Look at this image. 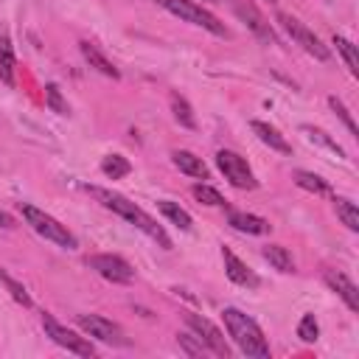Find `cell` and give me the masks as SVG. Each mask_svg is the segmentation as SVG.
Instances as JSON below:
<instances>
[{"mask_svg":"<svg viewBox=\"0 0 359 359\" xmlns=\"http://www.w3.org/2000/svg\"><path fill=\"white\" fill-rule=\"evenodd\" d=\"M177 345H180L188 356H210V348H208L199 337H194V334H177Z\"/></svg>","mask_w":359,"mask_h":359,"instance_id":"484cf974","label":"cell"},{"mask_svg":"<svg viewBox=\"0 0 359 359\" xmlns=\"http://www.w3.org/2000/svg\"><path fill=\"white\" fill-rule=\"evenodd\" d=\"M208 3H213V0H208Z\"/></svg>","mask_w":359,"mask_h":359,"instance_id":"836d02e7","label":"cell"},{"mask_svg":"<svg viewBox=\"0 0 359 359\" xmlns=\"http://www.w3.org/2000/svg\"><path fill=\"white\" fill-rule=\"evenodd\" d=\"M42 328H45V334L59 345V348H65V351H70V353H76V356H95V348H93V342H87L84 337H79L76 331H70V328H65L53 314H42Z\"/></svg>","mask_w":359,"mask_h":359,"instance_id":"52a82bcc","label":"cell"},{"mask_svg":"<svg viewBox=\"0 0 359 359\" xmlns=\"http://www.w3.org/2000/svg\"><path fill=\"white\" fill-rule=\"evenodd\" d=\"M230 8L236 11V17L261 39V42H275V31L269 28V22L264 20V14L250 3V0H227Z\"/></svg>","mask_w":359,"mask_h":359,"instance_id":"30bf717a","label":"cell"},{"mask_svg":"<svg viewBox=\"0 0 359 359\" xmlns=\"http://www.w3.org/2000/svg\"><path fill=\"white\" fill-rule=\"evenodd\" d=\"M14 67H17V59H14L11 39L0 36V81L6 87H14Z\"/></svg>","mask_w":359,"mask_h":359,"instance_id":"ac0fdd59","label":"cell"},{"mask_svg":"<svg viewBox=\"0 0 359 359\" xmlns=\"http://www.w3.org/2000/svg\"><path fill=\"white\" fill-rule=\"evenodd\" d=\"M79 50H81V56L87 59V65L95 67L101 76H107V79H121V70H118V67L98 50V45H93V42L84 39V42H79Z\"/></svg>","mask_w":359,"mask_h":359,"instance_id":"9a60e30c","label":"cell"},{"mask_svg":"<svg viewBox=\"0 0 359 359\" xmlns=\"http://www.w3.org/2000/svg\"><path fill=\"white\" fill-rule=\"evenodd\" d=\"M157 208H160V213H163L171 224H177L180 230H191L194 219H191V213H188V210H182L177 202H171V199H160V202H157Z\"/></svg>","mask_w":359,"mask_h":359,"instance_id":"d6986e66","label":"cell"},{"mask_svg":"<svg viewBox=\"0 0 359 359\" xmlns=\"http://www.w3.org/2000/svg\"><path fill=\"white\" fill-rule=\"evenodd\" d=\"M87 194H93L107 210H112V213H118L121 219H126L129 224H135L140 233H146L151 241H157L163 250H171V238H168V233L163 230V224H157V219H151L143 208H137L132 199H126L123 194H115V191H109V188H98V185H87Z\"/></svg>","mask_w":359,"mask_h":359,"instance_id":"6da1fadb","label":"cell"},{"mask_svg":"<svg viewBox=\"0 0 359 359\" xmlns=\"http://www.w3.org/2000/svg\"><path fill=\"white\" fill-rule=\"evenodd\" d=\"M294 182H297L300 188L311 191V194H331V185H328L323 177L311 174V171H294Z\"/></svg>","mask_w":359,"mask_h":359,"instance_id":"d4e9b609","label":"cell"},{"mask_svg":"<svg viewBox=\"0 0 359 359\" xmlns=\"http://www.w3.org/2000/svg\"><path fill=\"white\" fill-rule=\"evenodd\" d=\"M171 160H174V165L182 171V174H188V177H196V180H208V165L202 163V157H196L194 151H185V149H177L174 154H171Z\"/></svg>","mask_w":359,"mask_h":359,"instance_id":"e0dca14e","label":"cell"},{"mask_svg":"<svg viewBox=\"0 0 359 359\" xmlns=\"http://www.w3.org/2000/svg\"><path fill=\"white\" fill-rule=\"evenodd\" d=\"M216 165L219 171L224 174V180L233 185V188H241V191H252L258 188V180L252 174V168L247 165V160L230 149H219L216 151Z\"/></svg>","mask_w":359,"mask_h":359,"instance_id":"8992f818","label":"cell"},{"mask_svg":"<svg viewBox=\"0 0 359 359\" xmlns=\"http://www.w3.org/2000/svg\"><path fill=\"white\" fill-rule=\"evenodd\" d=\"M334 210H337V216L342 219V224H345L351 233H359V208H356L351 199L334 196Z\"/></svg>","mask_w":359,"mask_h":359,"instance_id":"7402d4cb","label":"cell"},{"mask_svg":"<svg viewBox=\"0 0 359 359\" xmlns=\"http://www.w3.org/2000/svg\"><path fill=\"white\" fill-rule=\"evenodd\" d=\"M227 224L238 233H247V236H264L269 233V222L255 216V213H244V210H230L227 213Z\"/></svg>","mask_w":359,"mask_h":359,"instance_id":"5bb4252c","label":"cell"},{"mask_svg":"<svg viewBox=\"0 0 359 359\" xmlns=\"http://www.w3.org/2000/svg\"><path fill=\"white\" fill-rule=\"evenodd\" d=\"M154 3H157V6H163L165 11L177 14L180 20H185V22H191V25H199V28L210 31L213 36H227L224 22H222L216 14H210L205 6L194 3V0H154Z\"/></svg>","mask_w":359,"mask_h":359,"instance_id":"277c9868","label":"cell"},{"mask_svg":"<svg viewBox=\"0 0 359 359\" xmlns=\"http://www.w3.org/2000/svg\"><path fill=\"white\" fill-rule=\"evenodd\" d=\"M334 45H337L339 56L345 59V65H348L351 76H359V56H356V45H353L351 39H345V36H334Z\"/></svg>","mask_w":359,"mask_h":359,"instance_id":"cb8c5ba5","label":"cell"},{"mask_svg":"<svg viewBox=\"0 0 359 359\" xmlns=\"http://www.w3.org/2000/svg\"><path fill=\"white\" fill-rule=\"evenodd\" d=\"M252 126V132L258 135V140L261 143H266L272 151H280V154H292V146H289V140L275 129V126H269V123H264V121H252L250 123Z\"/></svg>","mask_w":359,"mask_h":359,"instance_id":"2e32d148","label":"cell"},{"mask_svg":"<svg viewBox=\"0 0 359 359\" xmlns=\"http://www.w3.org/2000/svg\"><path fill=\"white\" fill-rule=\"evenodd\" d=\"M0 227H3V230H8V227H14V219H11V216H8L6 210H0Z\"/></svg>","mask_w":359,"mask_h":359,"instance_id":"d6a6232c","label":"cell"},{"mask_svg":"<svg viewBox=\"0 0 359 359\" xmlns=\"http://www.w3.org/2000/svg\"><path fill=\"white\" fill-rule=\"evenodd\" d=\"M297 337L303 342H317L320 337V325H317V317L314 314H303L300 323H297Z\"/></svg>","mask_w":359,"mask_h":359,"instance_id":"f1b7e54d","label":"cell"},{"mask_svg":"<svg viewBox=\"0 0 359 359\" xmlns=\"http://www.w3.org/2000/svg\"><path fill=\"white\" fill-rule=\"evenodd\" d=\"M191 194H194V199H199L202 205H210V208H222V205H224V196H222L216 188L205 185V182L194 185V188H191Z\"/></svg>","mask_w":359,"mask_h":359,"instance_id":"83f0119b","label":"cell"},{"mask_svg":"<svg viewBox=\"0 0 359 359\" xmlns=\"http://www.w3.org/2000/svg\"><path fill=\"white\" fill-rule=\"evenodd\" d=\"M222 317H224L227 334L233 337V342L238 345L241 353L255 356V359H269V342H266L264 331L258 328V323L252 317H247L238 309H224Z\"/></svg>","mask_w":359,"mask_h":359,"instance_id":"7a4b0ae2","label":"cell"},{"mask_svg":"<svg viewBox=\"0 0 359 359\" xmlns=\"http://www.w3.org/2000/svg\"><path fill=\"white\" fill-rule=\"evenodd\" d=\"M45 104H48L53 112H59V115H67V112H70V107H67V101L62 98V90H59L56 84H48V87H45Z\"/></svg>","mask_w":359,"mask_h":359,"instance_id":"f546056e","label":"cell"},{"mask_svg":"<svg viewBox=\"0 0 359 359\" xmlns=\"http://www.w3.org/2000/svg\"><path fill=\"white\" fill-rule=\"evenodd\" d=\"M171 112H174V121L180 123V126H185V129H196V115H194V109H191V104L180 95V93H171Z\"/></svg>","mask_w":359,"mask_h":359,"instance_id":"44dd1931","label":"cell"},{"mask_svg":"<svg viewBox=\"0 0 359 359\" xmlns=\"http://www.w3.org/2000/svg\"><path fill=\"white\" fill-rule=\"evenodd\" d=\"M20 213H22V219L31 224V230L39 233L45 241H53L56 247H65V250H76V247H79V238H76L62 222H56L50 213L39 210V208H34V205H28V202H20Z\"/></svg>","mask_w":359,"mask_h":359,"instance_id":"3957f363","label":"cell"},{"mask_svg":"<svg viewBox=\"0 0 359 359\" xmlns=\"http://www.w3.org/2000/svg\"><path fill=\"white\" fill-rule=\"evenodd\" d=\"M132 171V163L123 157V154H107L104 160H101V174L107 177V180H121V177H126Z\"/></svg>","mask_w":359,"mask_h":359,"instance_id":"603a6c76","label":"cell"},{"mask_svg":"<svg viewBox=\"0 0 359 359\" xmlns=\"http://www.w3.org/2000/svg\"><path fill=\"white\" fill-rule=\"evenodd\" d=\"M87 266L95 269L104 280H112V283H132V280H135V269H132L121 255H112V252L90 255V258H87Z\"/></svg>","mask_w":359,"mask_h":359,"instance_id":"ba28073f","label":"cell"},{"mask_svg":"<svg viewBox=\"0 0 359 359\" xmlns=\"http://www.w3.org/2000/svg\"><path fill=\"white\" fill-rule=\"evenodd\" d=\"M278 22H280V28L292 36V42H294V45H300L306 53H311V56H314V59H320V62H328V59H331L328 45H323V42H320V36H317L314 31H309L297 17L278 11Z\"/></svg>","mask_w":359,"mask_h":359,"instance_id":"5b68a950","label":"cell"},{"mask_svg":"<svg viewBox=\"0 0 359 359\" xmlns=\"http://www.w3.org/2000/svg\"><path fill=\"white\" fill-rule=\"evenodd\" d=\"M325 283L345 300V306L351 309V311H359V289H356V283L348 278V275H342V272H337V269H325Z\"/></svg>","mask_w":359,"mask_h":359,"instance_id":"4fadbf2b","label":"cell"},{"mask_svg":"<svg viewBox=\"0 0 359 359\" xmlns=\"http://www.w3.org/2000/svg\"><path fill=\"white\" fill-rule=\"evenodd\" d=\"M261 255H264L278 272H294V261H292V255H289L286 247H280V244H266V247L261 250Z\"/></svg>","mask_w":359,"mask_h":359,"instance_id":"ffe728a7","label":"cell"},{"mask_svg":"<svg viewBox=\"0 0 359 359\" xmlns=\"http://www.w3.org/2000/svg\"><path fill=\"white\" fill-rule=\"evenodd\" d=\"M269 3H275V0H269Z\"/></svg>","mask_w":359,"mask_h":359,"instance_id":"e575fe53","label":"cell"},{"mask_svg":"<svg viewBox=\"0 0 359 359\" xmlns=\"http://www.w3.org/2000/svg\"><path fill=\"white\" fill-rule=\"evenodd\" d=\"M303 132H306V137L311 140V143H320V146H325V149H331L337 157H345V151H342V146L337 143V140H331L328 137V132H323V129H314V126H300Z\"/></svg>","mask_w":359,"mask_h":359,"instance_id":"4316f807","label":"cell"},{"mask_svg":"<svg viewBox=\"0 0 359 359\" xmlns=\"http://www.w3.org/2000/svg\"><path fill=\"white\" fill-rule=\"evenodd\" d=\"M79 325H81L90 337H95V339H101V342H107V345H126L123 331H121L112 320H107V317H101V314H79Z\"/></svg>","mask_w":359,"mask_h":359,"instance_id":"8fae6325","label":"cell"},{"mask_svg":"<svg viewBox=\"0 0 359 359\" xmlns=\"http://www.w3.org/2000/svg\"><path fill=\"white\" fill-rule=\"evenodd\" d=\"M328 107H331V109H334V112L339 115V121H342V123L348 126V132H351V135H359V129H356V121L351 118V112L345 109V104H342V101H339L337 95H328Z\"/></svg>","mask_w":359,"mask_h":359,"instance_id":"1f68e13d","label":"cell"},{"mask_svg":"<svg viewBox=\"0 0 359 359\" xmlns=\"http://www.w3.org/2000/svg\"><path fill=\"white\" fill-rule=\"evenodd\" d=\"M185 323H188V328H191V331H194V334H196V337L210 348V353H213V356H224V359H227V356L233 353V351H230V345L224 342L222 331H219L210 320H205V317H199V314H191V311H188V314H185Z\"/></svg>","mask_w":359,"mask_h":359,"instance_id":"9c48e42d","label":"cell"},{"mask_svg":"<svg viewBox=\"0 0 359 359\" xmlns=\"http://www.w3.org/2000/svg\"><path fill=\"white\" fill-rule=\"evenodd\" d=\"M0 280H3V283H6V286H8V292H11V297H14V300H17V303H22V306H25V309H28V306H31V294H28V292H25V286H22V283H17V280H14V278H11V275H6V272H3V269H0Z\"/></svg>","mask_w":359,"mask_h":359,"instance_id":"4dcf8cb0","label":"cell"},{"mask_svg":"<svg viewBox=\"0 0 359 359\" xmlns=\"http://www.w3.org/2000/svg\"><path fill=\"white\" fill-rule=\"evenodd\" d=\"M222 261H224V272H227V278L233 280V283H238V286H247V289H255L261 280H258V275L233 252V250H227V247H222Z\"/></svg>","mask_w":359,"mask_h":359,"instance_id":"7c38bea8","label":"cell"}]
</instances>
